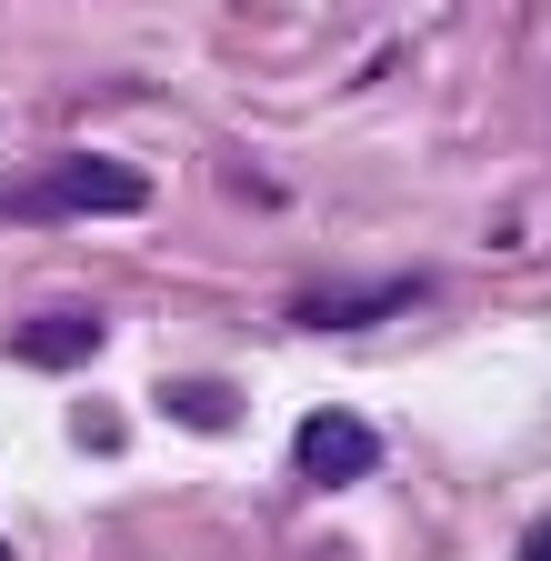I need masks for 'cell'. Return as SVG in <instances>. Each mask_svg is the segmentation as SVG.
I'll use <instances>...</instances> for the list:
<instances>
[{
    "label": "cell",
    "instance_id": "6da1fadb",
    "mask_svg": "<svg viewBox=\"0 0 551 561\" xmlns=\"http://www.w3.org/2000/svg\"><path fill=\"white\" fill-rule=\"evenodd\" d=\"M291 451H301V481H321V491H341V481H361V471L381 461V442H371V421H352V411H311Z\"/></svg>",
    "mask_w": 551,
    "mask_h": 561
},
{
    "label": "cell",
    "instance_id": "7a4b0ae2",
    "mask_svg": "<svg viewBox=\"0 0 551 561\" xmlns=\"http://www.w3.org/2000/svg\"><path fill=\"white\" fill-rule=\"evenodd\" d=\"M11 210H141V171H111V161H60L50 181H31Z\"/></svg>",
    "mask_w": 551,
    "mask_h": 561
},
{
    "label": "cell",
    "instance_id": "3957f363",
    "mask_svg": "<svg viewBox=\"0 0 551 561\" xmlns=\"http://www.w3.org/2000/svg\"><path fill=\"white\" fill-rule=\"evenodd\" d=\"M11 351H21V362H41V371H71V362H91V351H101V321L60 311V321H31Z\"/></svg>",
    "mask_w": 551,
    "mask_h": 561
},
{
    "label": "cell",
    "instance_id": "277c9868",
    "mask_svg": "<svg viewBox=\"0 0 551 561\" xmlns=\"http://www.w3.org/2000/svg\"><path fill=\"white\" fill-rule=\"evenodd\" d=\"M181 421H231V391H171Z\"/></svg>",
    "mask_w": 551,
    "mask_h": 561
},
{
    "label": "cell",
    "instance_id": "5b68a950",
    "mask_svg": "<svg viewBox=\"0 0 551 561\" xmlns=\"http://www.w3.org/2000/svg\"><path fill=\"white\" fill-rule=\"evenodd\" d=\"M531 561H551V531H531Z\"/></svg>",
    "mask_w": 551,
    "mask_h": 561
},
{
    "label": "cell",
    "instance_id": "8992f818",
    "mask_svg": "<svg viewBox=\"0 0 551 561\" xmlns=\"http://www.w3.org/2000/svg\"><path fill=\"white\" fill-rule=\"evenodd\" d=\"M0 561H11V551H0Z\"/></svg>",
    "mask_w": 551,
    "mask_h": 561
}]
</instances>
